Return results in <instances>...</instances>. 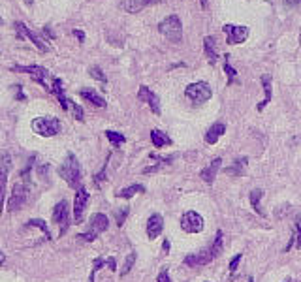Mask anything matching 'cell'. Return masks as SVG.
<instances>
[{
    "label": "cell",
    "instance_id": "74e56055",
    "mask_svg": "<svg viewBox=\"0 0 301 282\" xmlns=\"http://www.w3.org/2000/svg\"><path fill=\"white\" fill-rule=\"evenodd\" d=\"M11 89H13V93H15V98H19V100H25V94H23V87H21V85H13Z\"/></svg>",
    "mask_w": 301,
    "mask_h": 282
},
{
    "label": "cell",
    "instance_id": "ffe728a7",
    "mask_svg": "<svg viewBox=\"0 0 301 282\" xmlns=\"http://www.w3.org/2000/svg\"><path fill=\"white\" fill-rule=\"evenodd\" d=\"M203 51H205V57L207 60H209V64H216L218 53H216V42L213 36H205V40H203Z\"/></svg>",
    "mask_w": 301,
    "mask_h": 282
},
{
    "label": "cell",
    "instance_id": "ba28073f",
    "mask_svg": "<svg viewBox=\"0 0 301 282\" xmlns=\"http://www.w3.org/2000/svg\"><path fill=\"white\" fill-rule=\"evenodd\" d=\"M26 196H28V185L26 183H15L13 190H11V196L8 199V213H15L17 209L25 205Z\"/></svg>",
    "mask_w": 301,
    "mask_h": 282
},
{
    "label": "cell",
    "instance_id": "ab89813d",
    "mask_svg": "<svg viewBox=\"0 0 301 282\" xmlns=\"http://www.w3.org/2000/svg\"><path fill=\"white\" fill-rule=\"evenodd\" d=\"M283 2H284V6H286V8H296L301 0H283Z\"/></svg>",
    "mask_w": 301,
    "mask_h": 282
},
{
    "label": "cell",
    "instance_id": "3957f363",
    "mask_svg": "<svg viewBox=\"0 0 301 282\" xmlns=\"http://www.w3.org/2000/svg\"><path fill=\"white\" fill-rule=\"evenodd\" d=\"M32 130H34L38 136L42 137H53L57 136L62 128L60 120L57 117H38V119L32 120Z\"/></svg>",
    "mask_w": 301,
    "mask_h": 282
},
{
    "label": "cell",
    "instance_id": "7a4b0ae2",
    "mask_svg": "<svg viewBox=\"0 0 301 282\" xmlns=\"http://www.w3.org/2000/svg\"><path fill=\"white\" fill-rule=\"evenodd\" d=\"M59 175L68 183V187L76 188V190L81 188V166L74 153H68L66 160L59 166Z\"/></svg>",
    "mask_w": 301,
    "mask_h": 282
},
{
    "label": "cell",
    "instance_id": "1f68e13d",
    "mask_svg": "<svg viewBox=\"0 0 301 282\" xmlns=\"http://www.w3.org/2000/svg\"><path fill=\"white\" fill-rule=\"evenodd\" d=\"M89 74H91V77L98 79V81H102V83H107V77H105V74L102 72V68H98V66H93V68H89Z\"/></svg>",
    "mask_w": 301,
    "mask_h": 282
},
{
    "label": "cell",
    "instance_id": "f6af8a7d",
    "mask_svg": "<svg viewBox=\"0 0 301 282\" xmlns=\"http://www.w3.org/2000/svg\"><path fill=\"white\" fill-rule=\"evenodd\" d=\"M4 264V254H2V250H0V265Z\"/></svg>",
    "mask_w": 301,
    "mask_h": 282
},
{
    "label": "cell",
    "instance_id": "5bb4252c",
    "mask_svg": "<svg viewBox=\"0 0 301 282\" xmlns=\"http://www.w3.org/2000/svg\"><path fill=\"white\" fill-rule=\"evenodd\" d=\"M87 203H89V192L83 187L78 188V194H76V199H74V220L78 224L83 222Z\"/></svg>",
    "mask_w": 301,
    "mask_h": 282
},
{
    "label": "cell",
    "instance_id": "f35d334b",
    "mask_svg": "<svg viewBox=\"0 0 301 282\" xmlns=\"http://www.w3.org/2000/svg\"><path fill=\"white\" fill-rule=\"evenodd\" d=\"M47 171H49V164H45V166H40V168H38V175H40L42 179H45Z\"/></svg>",
    "mask_w": 301,
    "mask_h": 282
},
{
    "label": "cell",
    "instance_id": "5b68a950",
    "mask_svg": "<svg viewBox=\"0 0 301 282\" xmlns=\"http://www.w3.org/2000/svg\"><path fill=\"white\" fill-rule=\"evenodd\" d=\"M109 228V218L105 216L103 213H96L91 216V220H89V231L87 233H81V235H78L79 239L83 241H95L100 233H103V231Z\"/></svg>",
    "mask_w": 301,
    "mask_h": 282
},
{
    "label": "cell",
    "instance_id": "cb8c5ba5",
    "mask_svg": "<svg viewBox=\"0 0 301 282\" xmlns=\"http://www.w3.org/2000/svg\"><path fill=\"white\" fill-rule=\"evenodd\" d=\"M151 141H153V145L158 147V149H162V147H168L172 145V137L168 136L166 132L162 130H151Z\"/></svg>",
    "mask_w": 301,
    "mask_h": 282
},
{
    "label": "cell",
    "instance_id": "2e32d148",
    "mask_svg": "<svg viewBox=\"0 0 301 282\" xmlns=\"http://www.w3.org/2000/svg\"><path fill=\"white\" fill-rule=\"evenodd\" d=\"M220 166H222V158L220 156H216L213 162L209 164V166H205L203 170L200 171V177H201V181H205L207 185H213L216 179V175H218V171H220Z\"/></svg>",
    "mask_w": 301,
    "mask_h": 282
},
{
    "label": "cell",
    "instance_id": "7402d4cb",
    "mask_svg": "<svg viewBox=\"0 0 301 282\" xmlns=\"http://www.w3.org/2000/svg\"><path fill=\"white\" fill-rule=\"evenodd\" d=\"M260 81H262V87H264V94H266V98L256 105V109H258V111H264V107L271 102V76H269V74H264V76L260 77Z\"/></svg>",
    "mask_w": 301,
    "mask_h": 282
},
{
    "label": "cell",
    "instance_id": "d6986e66",
    "mask_svg": "<svg viewBox=\"0 0 301 282\" xmlns=\"http://www.w3.org/2000/svg\"><path fill=\"white\" fill-rule=\"evenodd\" d=\"M79 96H81L83 100H87L89 103L96 105V107H105V105H107L102 96L98 93H95V89H81V91H79Z\"/></svg>",
    "mask_w": 301,
    "mask_h": 282
},
{
    "label": "cell",
    "instance_id": "603a6c76",
    "mask_svg": "<svg viewBox=\"0 0 301 282\" xmlns=\"http://www.w3.org/2000/svg\"><path fill=\"white\" fill-rule=\"evenodd\" d=\"M262 197H264V190H262V188H254V190H250V192H249L250 207H252L254 211H256V214H260V216H266L264 209H262V205H260Z\"/></svg>",
    "mask_w": 301,
    "mask_h": 282
},
{
    "label": "cell",
    "instance_id": "d6a6232c",
    "mask_svg": "<svg viewBox=\"0 0 301 282\" xmlns=\"http://www.w3.org/2000/svg\"><path fill=\"white\" fill-rule=\"evenodd\" d=\"M128 213H130L128 207H124V209H119V211H115V222H117V226H122V224H124V220H126Z\"/></svg>",
    "mask_w": 301,
    "mask_h": 282
},
{
    "label": "cell",
    "instance_id": "4dcf8cb0",
    "mask_svg": "<svg viewBox=\"0 0 301 282\" xmlns=\"http://www.w3.org/2000/svg\"><path fill=\"white\" fill-rule=\"evenodd\" d=\"M136 252H130L128 256H126V260H124V265H122V269H120V277H124V275L130 273V269L134 267V264H136Z\"/></svg>",
    "mask_w": 301,
    "mask_h": 282
},
{
    "label": "cell",
    "instance_id": "7bdbcfd3",
    "mask_svg": "<svg viewBox=\"0 0 301 282\" xmlns=\"http://www.w3.org/2000/svg\"><path fill=\"white\" fill-rule=\"evenodd\" d=\"M162 250H164V252H170V241H168V239L162 243Z\"/></svg>",
    "mask_w": 301,
    "mask_h": 282
},
{
    "label": "cell",
    "instance_id": "836d02e7",
    "mask_svg": "<svg viewBox=\"0 0 301 282\" xmlns=\"http://www.w3.org/2000/svg\"><path fill=\"white\" fill-rule=\"evenodd\" d=\"M102 265H107V260H103V258H96L95 264H93V273H91V282H95V275L102 269Z\"/></svg>",
    "mask_w": 301,
    "mask_h": 282
},
{
    "label": "cell",
    "instance_id": "52a82bcc",
    "mask_svg": "<svg viewBox=\"0 0 301 282\" xmlns=\"http://www.w3.org/2000/svg\"><path fill=\"white\" fill-rule=\"evenodd\" d=\"M53 222L59 226V235L62 237L70 226V205L66 199H60L53 209Z\"/></svg>",
    "mask_w": 301,
    "mask_h": 282
},
{
    "label": "cell",
    "instance_id": "9a60e30c",
    "mask_svg": "<svg viewBox=\"0 0 301 282\" xmlns=\"http://www.w3.org/2000/svg\"><path fill=\"white\" fill-rule=\"evenodd\" d=\"M15 32H17L19 38H30V40H32V43H34L36 47H38L42 53L49 51V45L43 42L42 38L36 34V32H32V30H30V28H28L25 23H15Z\"/></svg>",
    "mask_w": 301,
    "mask_h": 282
},
{
    "label": "cell",
    "instance_id": "7c38bea8",
    "mask_svg": "<svg viewBox=\"0 0 301 282\" xmlns=\"http://www.w3.org/2000/svg\"><path fill=\"white\" fill-rule=\"evenodd\" d=\"M222 30L230 45H239V43H243L249 38V32H250L249 26H243V25H224Z\"/></svg>",
    "mask_w": 301,
    "mask_h": 282
},
{
    "label": "cell",
    "instance_id": "83f0119b",
    "mask_svg": "<svg viewBox=\"0 0 301 282\" xmlns=\"http://www.w3.org/2000/svg\"><path fill=\"white\" fill-rule=\"evenodd\" d=\"M294 245H296V248H301V226L300 224L294 226V235H292V239H290V243H288V247L284 248V252H288Z\"/></svg>",
    "mask_w": 301,
    "mask_h": 282
},
{
    "label": "cell",
    "instance_id": "4316f807",
    "mask_svg": "<svg viewBox=\"0 0 301 282\" xmlns=\"http://www.w3.org/2000/svg\"><path fill=\"white\" fill-rule=\"evenodd\" d=\"M141 192H145V187L143 185H132V187H126L119 190L117 192V197H122V199H130V197H134L136 194H141Z\"/></svg>",
    "mask_w": 301,
    "mask_h": 282
},
{
    "label": "cell",
    "instance_id": "681fc988",
    "mask_svg": "<svg viewBox=\"0 0 301 282\" xmlns=\"http://www.w3.org/2000/svg\"><path fill=\"white\" fill-rule=\"evenodd\" d=\"M300 45H301V34H300Z\"/></svg>",
    "mask_w": 301,
    "mask_h": 282
},
{
    "label": "cell",
    "instance_id": "ee69618b",
    "mask_svg": "<svg viewBox=\"0 0 301 282\" xmlns=\"http://www.w3.org/2000/svg\"><path fill=\"white\" fill-rule=\"evenodd\" d=\"M25 4L26 6H32V4H34V0H25Z\"/></svg>",
    "mask_w": 301,
    "mask_h": 282
},
{
    "label": "cell",
    "instance_id": "d4e9b609",
    "mask_svg": "<svg viewBox=\"0 0 301 282\" xmlns=\"http://www.w3.org/2000/svg\"><path fill=\"white\" fill-rule=\"evenodd\" d=\"M30 228H38V230H42V233L45 235V241L51 239V231H49V226L43 222L42 218H32V220H28V222L23 226V231L30 230Z\"/></svg>",
    "mask_w": 301,
    "mask_h": 282
},
{
    "label": "cell",
    "instance_id": "277c9868",
    "mask_svg": "<svg viewBox=\"0 0 301 282\" xmlns=\"http://www.w3.org/2000/svg\"><path fill=\"white\" fill-rule=\"evenodd\" d=\"M160 34L166 36L170 42H181L183 40V25H181V19L177 15H168V17L160 21L158 25Z\"/></svg>",
    "mask_w": 301,
    "mask_h": 282
},
{
    "label": "cell",
    "instance_id": "4fadbf2b",
    "mask_svg": "<svg viewBox=\"0 0 301 282\" xmlns=\"http://www.w3.org/2000/svg\"><path fill=\"white\" fill-rule=\"evenodd\" d=\"M138 98L141 100V102H145L149 107H151V111L155 113V115H160L162 113V107H160V98L156 96L149 87L141 85L138 91Z\"/></svg>",
    "mask_w": 301,
    "mask_h": 282
},
{
    "label": "cell",
    "instance_id": "bcb514c9",
    "mask_svg": "<svg viewBox=\"0 0 301 282\" xmlns=\"http://www.w3.org/2000/svg\"><path fill=\"white\" fill-rule=\"evenodd\" d=\"M201 6H207V0H201Z\"/></svg>",
    "mask_w": 301,
    "mask_h": 282
},
{
    "label": "cell",
    "instance_id": "6da1fadb",
    "mask_svg": "<svg viewBox=\"0 0 301 282\" xmlns=\"http://www.w3.org/2000/svg\"><path fill=\"white\" fill-rule=\"evenodd\" d=\"M222 247H224V241H222V230L216 231L215 241L211 243V247L207 250H201L198 254H190V256H185L183 264L189 265V267H203V265H209L211 262H215L216 258L222 254Z\"/></svg>",
    "mask_w": 301,
    "mask_h": 282
},
{
    "label": "cell",
    "instance_id": "9c48e42d",
    "mask_svg": "<svg viewBox=\"0 0 301 282\" xmlns=\"http://www.w3.org/2000/svg\"><path fill=\"white\" fill-rule=\"evenodd\" d=\"M181 228L187 233H200L205 228V222H203V216L196 211H187L181 216Z\"/></svg>",
    "mask_w": 301,
    "mask_h": 282
},
{
    "label": "cell",
    "instance_id": "484cf974",
    "mask_svg": "<svg viewBox=\"0 0 301 282\" xmlns=\"http://www.w3.org/2000/svg\"><path fill=\"white\" fill-rule=\"evenodd\" d=\"M145 6H151L149 0H124V2L120 4V8L130 11V13H138V11H141Z\"/></svg>",
    "mask_w": 301,
    "mask_h": 282
},
{
    "label": "cell",
    "instance_id": "44dd1931",
    "mask_svg": "<svg viewBox=\"0 0 301 282\" xmlns=\"http://www.w3.org/2000/svg\"><path fill=\"white\" fill-rule=\"evenodd\" d=\"M247 164H249V158L247 156H241V158H237V160H233V164L230 166V168H226L224 170V173L226 175H230V177H241L243 173H245V168H247Z\"/></svg>",
    "mask_w": 301,
    "mask_h": 282
},
{
    "label": "cell",
    "instance_id": "30bf717a",
    "mask_svg": "<svg viewBox=\"0 0 301 282\" xmlns=\"http://www.w3.org/2000/svg\"><path fill=\"white\" fill-rule=\"evenodd\" d=\"M11 70H13V72H23V74H30L36 83H40L45 91H49V93H51L53 79L51 81H47V79H45V77L49 76V72H47L45 68H42V66H13Z\"/></svg>",
    "mask_w": 301,
    "mask_h": 282
},
{
    "label": "cell",
    "instance_id": "b9f144b4",
    "mask_svg": "<svg viewBox=\"0 0 301 282\" xmlns=\"http://www.w3.org/2000/svg\"><path fill=\"white\" fill-rule=\"evenodd\" d=\"M74 36H76L78 40H81V42L85 40V32H83V30H74Z\"/></svg>",
    "mask_w": 301,
    "mask_h": 282
},
{
    "label": "cell",
    "instance_id": "8fae6325",
    "mask_svg": "<svg viewBox=\"0 0 301 282\" xmlns=\"http://www.w3.org/2000/svg\"><path fill=\"white\" fill-rule=\"evenodd\" d=\"M9 170H11V156L9 153H4L0 156V213H4V196H6Z\"/></svg>",
    "mask_w": 301,
    "mask_h": 282
},
{
    "label": "cell",
    "instance_id": "e0dca14e",
    "mask_svg": "<svg viewBox=\"0 0 301 282\" xmlns=\"http://www.w3.org/2000/svg\"><path fill=\"white\" fill-rule=\"evenodd\" d=\"M164 230V218L162 214H151L149 216V220H147V237L149 239H156Z\"/></svg>",
    "mask_w": 301,
    "mask_h": 282
},
{
    "label": "cell",
    "instance_id": "d590c367",
    "mask_svg": "<svg viewBox=\"0 0 301 282\" xmlns=\"http://www.w3.org/2000/svg\"><path fill=\"white\" fill-rule=\"evenodd\" d=\"M105 171H107V164H103L102 170H100V171H98V173L95 175V179H93V181H95L96 187H100L103 181H105Z\"/></svg>",
    "mask_w": 301,
    "mask_h": 282
},
{
    "label": "cell",
    "instance_id": "f907efd6",
    "mask_svg": "<svg viewBox=\"0 0 301 282\" xmlns=\"http://www.w3.org/2000/svg\"><path fill=\"white\" fill-rule=\"evenodd\" d=\"M205 282H209V281H205Z\"/></svg>",
    "mask_w": 301,
    "mask_h": 282
},
{
    "label": "cell",
    "instance_id": "f1b7e54d",
    "mask_svg": "<svg viewBox=\"0 0 301 282\" xmlns=\"http://www.w3.org/2000/svg\"><path fill=\"white\" fill-rule=\"evenodd\" d=\"M224 72L228 76V85H232L233 81L237 79V72H235V68L230 66V55H224Z\"/></svg>",
    "mask_w": 301,
    "mask_h": 282
},
{
    "label": "cell",
    "instance_id": "8d00e7d4",
    "mask_svg": "<svg viewBox=\"0 0 301 282\" xmlns=\"http://www.w3.org/2000/svg\"><path fill=\"white\" fill-rule=\"evenodd\" d=\"M156 282H172V279H170V273H168V269H162V271L158 273V277H156Z\"/></svg>",
    "mask_w": 301,
    "mask_h": 282
},
{
    "label": "cell",
    "instance_id": "8992f818",
    "mask_svg": "<svg viewBox=\"0 0 301 282\" xmlns=\"http://www.w3.org/2000/svg\"><path fill=\"white\" fill-rule=\"evenodd\" d=\"M185 96L189 98L190 102L203 103L207 102V100H211L213 91H211L209 83H205V81H196V83H190V85L185 89Z\"/></svg>",
    "mask_w": 301,
    "mask_h": 282
},
{
    "label": "cell",
    "instance_id": "e575fe53",
    "mask_svg": "<svg viewBox=\"0 0 301 282\" xmlns=\"http://www.w3.org/2000/svg\"><path fill=\"white\" fill-rule=\"evenodd\" d=\"M241 258H243V254H241V252H237V254H235V256H233L232 260H230V265H228V269H230V273H232V275L235 273V271H237Z\"/></svg>",
    "mask_w": 301,
    "mask_h": 282
},
{
    "label": "cell",
    "instance_id": "7dc6e473",
    "mask_svg": "<svg viewBox=\"0 0 301 282\" xmlns=\"http://www.w3.org/2000/svg\"><path fill=\"white\" fill-rule=\"evenodd\" d=\"M2 23H4V19H2V17H0V25H2Z\"/></svg>",
    "mask_w": 301,
    "mask_h": 282
},
{
    "label": "cell",
    "instance_id": "60d3db41",
    "mask_svg": "<svg viewBox=\"0 0 301 282\" xmlns=\"http://www.w3.org/2000/svg\"><path fill=\"white\" fill-rule=\"evenodd\" d=\"M107 267H109L111 271L117 269V262H115V258H107Z\"/></svg>",
    "mask_w": 301,
    "mask_h": 282
},
{
    "label": "cell",
    "instance_id": "c3c4849f",
    "mask_svg": "<svg viewBox=\"0 0 301 282\" xmlns=\"http://www.w3.org/2000/svg\"><path fill=\"white\" fill-rule=\"evenodd\" d=\"M249 282H254V281H252V277H250V279H249Z\"/></svg>",
    "mask_w": 301,
    "mask_h": 282
},
{
    "label": "cell",
    "instance_id": "ac0fdd59",
    "mask_svg": "<svg viewBox=\"0 0 301 282\" xmlns=\"http://www.w3.org/2000/svg\"><path fill=\"white\" fill-rule=\"evenodd\" d=\"M224 132H226V124H224V122H215V124H211L209 130L205 132V143L207 145H215Z\"/></svg>",
    "mask_w": 301,
    "mask_h": 282
},
{
    "label": "cell",
    "instance_id": "f546056e",
    "mask_svg": "<svg viewBox=\"0 0 301 282\" xmlns=\"http://www.w3.org/2000/svg\"><path fill=\"white\" fill-rule=\"evenodd\" d=\"M105 136H107V139L111 141L113 147H119L126 141V137L122 136V134H119V132H115V130H107V132H105Z\"/></svg>",
    "mask_w": 301,
    "mask_h": 282
}]
</instances>
